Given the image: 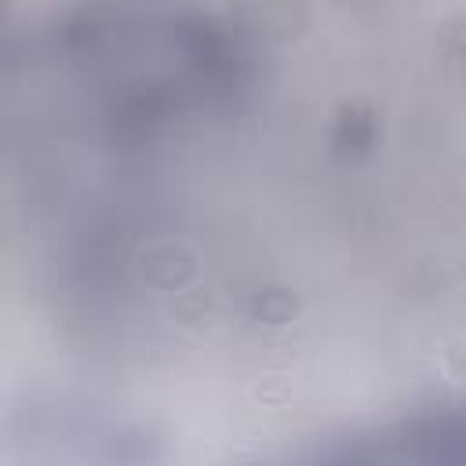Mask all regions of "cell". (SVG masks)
Returning <instances> with one entry per match:
<instances>
[{"mask_svg":"<svg viewBox=\"0 0 466 466\" xmlns=\"http://www.w3.org/2000/svg\"><path fill=\"white\" fill-rule=\"evenodd\" d=\"M76 73L109 120L167 124L222 106L240 87V55L208 18L171 7H120L76 33Z\"/></svg>","mask_w":466,"mask_h":466,"instance_id":"6da1fadb","label":"cell"},{"mask_svg":"<svg viewBox=\"0 0 466 466\" xmlns=\"http://www.w3.org/2000/svg\"><path fill=\"white\" fill-rule=\"evenodd\" d=\"M459 437H462V426L455 415L430 411V415L379 426L371 433H353V441H346L339 448H324L317 455H324V459L328 455H335V459H444L448 451H441V444L459 451Z\"/></svg>","mask_w":466,"mask_h":466,"instance_id":"7a4b0ae2","label":"cell"}]
</instances>
